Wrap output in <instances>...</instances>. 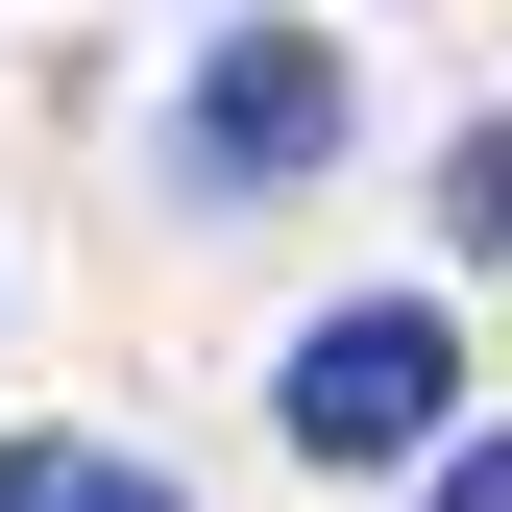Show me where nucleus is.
<instances>
[{
  "label": "nucleus",
  "instance_id": "nucleus-1",
  "mask_svg": "<svg viewBox=\"0 0 512 512\" xmlns=\"http://www.w3.org/2000/svg\"><path fill=\"white\" fill-rule=\"evenodd\" d=\"M439 391H464V342H439L415 293H366V317H317V342H293V439H317V464H415Z\"/></svg>",
  "mask_w": 512,
  "mask_h": 512
},
{
  "label": "nucleus",
  "instance_id": "nucleus-2",
  "mask_svg": "<svg viewBox=\"0 0 512 512\" xmlns=\"http://www.w3.org/2000/svg\"><path fill=\"white\" fill-rule=\"evenodd\" d=\"M317 147H342V49H317V25H220L171 171H196V196H269V171H317Z\"/></svg>",
  "mask_w": 512,
  "mask_h": 512
},
{
  "label": "nucleus",
  "instance_id": "nucleus-3",
  "mask_svg": "<svg viewBox=\"0 0 512 512\" xmlns=\"http://www.w3.org/2000/svg\"><path fill=\"white\" fill-rule=\"evenodd\" d=\"M0 512H171L147 464H98V439H25V464H0Z\"/></svg>",
  "mask_w": 512,
  "mask_h": 512
},
{
  "label": "nucleus",
  "instance_id": "nucleus-4",
  "mask_svg": "<svg viewBox=\"0 0 512 512\" xmlns=\"http://www.w3.org/2000/svg\"><path fill=\"white\" fill-rule=\"evenodd\" d=\"M439 220H464V269H512V122H464V147H439Z\"/></svg>",
  "mask_w": 512,
  "mask_h": 512
},
{
  "label": "nucleus",
  "instance_id": "nucleus-5",
  "mask_svg": "<svg viewBox=\"0 0 512 512\" xmlns=\"http://www.w3.org/2000/svg\"><path fill=\"white\" fill-rule=\"evenodd\" d=\"M439 512H512V439H464V464H439Z\"/></svg>",
  "mask_w": 512,
  "mask_h": 512
}]
</instances>
